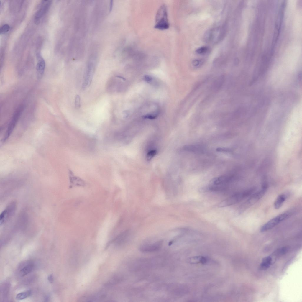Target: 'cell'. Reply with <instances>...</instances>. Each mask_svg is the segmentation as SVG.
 Returning <instances> with one entry per match:
<instances>
[{"label":"cell","mask_w":302,"mask_h":302,"mask_svg":"<svg viewBox=\"0 0 302 302\" xmlns=\"http://www.w3.org/2000/svg\"><path fill=\"white\" fill-rule=\"evenodd\" d=\"M169 26L167 7L163 4L160 6L157 12L155 27L163 30L168 29Z\"/></svg>","instance_id":"obj_1"},{"label":"cell","mask_w":302,"mask_h":302,"mask_svg":"<svg viewBox=\"0 0 302 302\" xmlns=\"http://www.w3.org/2000/svg\"><path fill=\"white\" fill-rule=\"evenodd\" d=\"M255 190V188H251L235 193L221 202L219 206L224 207L235 204L250 196Z\"/></svg>","instance_id":"obj_2"},{"label":"cell","mask_w":302,"mask_h":302,"mask_svg":"<svg viewBox=\"0 0 302 302\" xmlns=\"http://www.w3.org/2000/svg\"><path fill=\"white\" fill-rule=\"evenodd\" d=\"M223 30L220 27L211 28L207 31L204 35V38L207 42L211 43L218 42L222 37Z\"/></svg>","instance_id":"obj_3"},{"label":"cell","mask_w":302,"mask_h":302,"mask_svg":"<svg viewBox=\"0 0 302 302\" xmlns=\"http://www.w3.org/2000/svg\"><path fill=\"white\" fill-rule=\"evenodd\" d=\"M268 187V185H262V188L257 192L253 194L242 204L241 209L244 211L255 204L264 195Z\"/></svg>","instance_id":"obj_4"},{"label":"cell","mask_w":302,"mask_h":302,"mask_svg":"<svg viewBox=\"0 0 302 302\" xmlns=\"http://www.w3.org/2000/svg\"><path fill=\"white\" fill-rule=\"evenodd\" d=\"M290 214L289 212H285L272 218L261 227L260 232H265L272 229L280 222L288 218L290 216Z\"/></svg>","instance_id":"obj_5"},{"label":"cell","mask_w":302,"mask_h":302,"mask_svg":"<svg viewBox=\"0 0 302 302\" xmlns=\"http://www.w3.org/2000/svg\"><path fill=\"white\" fill-rule=\"evenodd\" d=\"M34 267V264L31 261L24 262L19 267V275L21 277H23L30 273Z\"/></svg>","instance_id":"obj_6"},{"label":"cell","mask_w":302,"mask_h":302,"mask_svg":"<svg viewBox=\"0 0 302 302\" xmlns=\"http://www.w3.org/2000/svg\"><path fill=\"white\" fill-rule=\"evenodd\" d=\"M24 107L23 106H21L17 109L15 112L8 127V131L5 138L6 139L8 137L13 129L19 118L23 111Z\"/></svg>","instance_id":"obj_7"},{"label":"cell","mask_w":302,"mask_h":302,"mask_svg":"<svg viewBox=\"0 0 302 302\" xmlns=\"http://www.w3.org/2000/svg\"><path fill=\"white\" fill-rule=\"evenodd\" d=\"M162 241H160L153 244L143 245L140 247V250L143 252H154L159 250L162 247Z\"/></svg>","instance_id":"obj_8"},{"label":"cell","mask_w":302,"mask_h":302,"mask_svg":"<svg viewBox=\"0 0 302 302\" xmlns=\"http://www.w3.org/2000/svg\"><path fill=\"white\" fill-rule=\"evenodd\" d=\"M51 1H47V2L43 5L37 12L35 16L34 20L35 23L38 24L41 18L47 13L50 6Z\"/></svg>","instance_id":"obj_9"},{"label":"cell","mask_w":302,"mask_h":302,"mask_svg":"<svg viewBox=\"0 0 302 302\" xmlns=\"http://www.w3.org/2000/svg\"><path fill=\"white\" fill-rule=\"evenodd\" d=\"M233 177L230 175H224L214 178L211 182V185H224L232 181Z\"/></svg>","instance_id":"obj_10"},{"label":"cell","mask_w":302,"mask_h":302,"mask_svg":"<svg viewBox=\"0 0 302 302\" xmlns=\"http://www.w3.org/2000/svg\"><path fill=\"white\" fill-rule=\"evenodd\" d=\"M45 66V64L44 60L42 58L39 57L36 65L37 75L39 78H41L44 72Z\"/></svg>","instance_id":"obj_11"},{"label":"cell","mask_w":302,"mask_h":302,"mask_svg":"<svg viewBox=\"0 0 302 302\" xmlns=\"http://www.w3.org/2000/svg\"><path fill=\"white\" fill-rule=\"evenodd\" d=\"M207 259L205 257L202 256H197L189 258L188 260V262L191 264H197L198 263L204 264L206 262Z\"/></svg>","instance_id":"obj_12"},{"label":"cell","mask_w":302,"mask_h":302,"mask_svg":"<svg viewBox=\"0 0 302 302\" xmlns=\"http://www.w3.org/2000/svg\"><path fill=\"white\" fill-rule=\"evenodd\" d=\"M286 196L284 194H281L278 196L274 203V206L275 209H280L282 206L286 199Z\"/></svg>","instance_id":"obj_13"},{"label":"cell","mask_w":302,"mask_h":302,"mask_svg":"<svg viewBox=\"0 0 302 302\" xmlns=\"http://www.w3.org/2000/svg\"><path fill=\"white\" fill-rule=\"evenodd\" d=\"M272 261L270 256H267L264 257L260 265V268L262 270H266L270 266Z\"/></svg>","instance_id":"obj_14"},{"label":"cell","mask_w":302,"mask_h":302,"mask_svg":"<svg viewBox=\"0 0 302 302\" xmlns=\"http://www.w3.org/2000/svg\"><path fill=\"white\" fill-rule=\"evenodd\" d=\"M10 285L9 283H5L2 285V287L1 288V294L2 295V297H3L4 299L6 298L8 295L10 288Z\"/></svg>","instance_id":"obj_15"},{"label":"cell","mask_w":302,"mask_h":302,"mask_svg":"<svg viewBox=\"0 0 302 302\" xmlns=\"http://www.w3.org/2000/svg\"><path fill=\"white\" fill-rule=\"evenodd\" d=\"M32 293V291L30 290L21 292L16 295V298L19 300H23L30 296Z\"/></svg>","instance_id":"obj_16"},{"label":"cell","mask_w":302,"mask_h":302,"mask_svg":"<svg viewBox=\"0 0 302 302\" xmlns=\"http://www.w3.org/2000/svg\"><path fill=\"white\" fill-rule=\"evenodd\" d=\"M224 79L223 77L221 76L216 80L213 84V88L216 89L219 88L223 83Z\"/></svg>","instance_id":"obj_17"},{"label":"cell","mask_w":302,"mask_h":302,"mask_svg":"<svg viewBox=\"0 0 302 302\" xmlns=\"http://www.w3.org/2000/svg\"><path fill=\"white\" fill-rule=\"evenodd\" d=\"M209 48L206 46H202L198 48L196 50V52L198 54L204 55L208 52Z\"/></svg>","instance_id":"obj_18"},{"label":"cell","mask_w":302,"mask_h":302,"mask_svg":"<svg viewBox=\"0 0 302 302\" xmlns=\"http://www.w3.org/2000/svg\"><path fill=\"white\" fill-rule=\"evenodd\" d=\"M71 182L73 184L76 186H82L84 184V181L82 180L75 177H73L71 179Z\"/></svg>","instance_id":"obj_19"},{"label":"cell","mask_w":302,"mask_h":302,"mask_svg":"<svg viewBox=\"0 0 302 302\" xmlns=\"http://www.w3.org/2000/svg\"><path fill=\"white\" fill-rule=\"evenodd\" d=\"M157 151L155 150H152L150 151L147 153L146 155V160L147 161L150 160L156 154Z\"/></svg>","instance_id":"obj_20"},{"label":"cell","mask_w":302,"mask_h":302,"mask_svg":"<svg viewBox=\"0 0 302 302\" xmlns=\"http://www.w3.org/2000/svg\"><path fill=\"white\" fill-rule=\"evenodd\" d=\"M184 149L188 151L195 152L198 151L199 149H201V148L200 147H199L198 146L187 145L185 147Z\"/></svg>","instance_id":"obj_21"},{"label":"cell","mask_w":302,"mask_h":302,"mask_svg":"<svg viewBox=\"0 0 302 302\" xmlns=\"http://www.w3.org/2000/svg\"><path fill=\"white\" fill-rule=\"evenodd\" d=\"M10 29V27L7 24L3 25L0 28V34H4L8 32Z\"/></svg>","instance_id":"obj_22"},{"label":"cell","mask_w":302,"mask_h":302,"mask_svg":"<svg viewBox=\"0 0 302 302\" xmlns=\"http://www.w3.org/2000/svg\"><path fill=\"white\" fill-rule=\"evenodd\" d=\"M75 105L76 107L77 108H79L81 106V98L80 96L76 95V96L75 99Z\"/></svg>","instance_id":"obj_23"},{"label":"cell","mask_w":302,"mask_h":302,"mask_svg":"<svg viewBox=\"0 0 302 302\" xmlns=\"http://www.w3.org/2000/svg\"><path fill=\"white\" fill-rule=\"evenodd\" d=\"M203 60L201 59H195L192 63V65L194 67H197L201 66L203 63Z\"/></svg>","instance_id":"obj_24"},{"label":"cell","mask_w":302,"mask_h":302,"mask_svg":"<svg viewBox=\"0 0 302 302\" xmlns=\"http://www.w3.org/2000/svg\"><path fill=\"white\" fill-rule=\"evenodd\" d=\"M157 116L156 115H148L145 116H144V118H147L150 119H155Z\"/></svg>","instance_id":"obj_25"},{"label":"cell","mask_w":302,"mask_h":302,"mask_svg":"<svg viewBox=\"0 0 302 302\" xmlns=\"http://www.w3.org/2000/svg\"><path fill=\"white\" fill-rule=\"evenodd\" d=\"M47 280L50 283H52L53 281V276L52 274L49 275L47 277Z\"/></svg>","instance_id":"obj_26"},{"label":"cell","mask_w":302,"mask_h":302,"mask_svg":"<svg viewBox=\"0 0 302 302\" xmlns=\"http://www.w3.org/2000/svg\"><path fill=\"white\" fill-rule=\"evenodd\" d=\"M152 79V77L149 76H146L145 77V79L147 81H150Z\"/></svg>","instance_id":"obj_27"}]
</instances>
